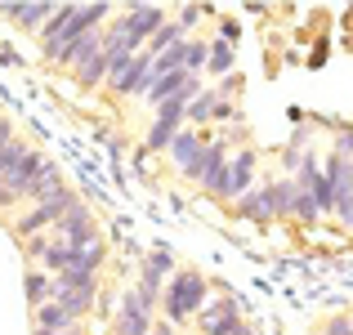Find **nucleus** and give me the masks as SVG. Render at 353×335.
<instances>
[{"label":"nucleus","mask_w":353,"mask_h":335,"mask_svg":"<svg viewBox=\"0 0 353 335\" xmlns=\"http://www.w3.org/2000/svg\"><path fill=\"white\" fill-rule=\"evenodd\" d=\"M103 23H112V9H108V5H59V9H54V18L45 23V32L36 36V41H41V54L50 59L54 50L77 45L81 36L99 32Z\"/></svg>","instance_id":"f257e3e1"},{"label":"nucleus","mask_w":353,"mask_h":335,"mask_svg":"<svg viewBox=\"0 0 353 335\" xmlns=\"http://www.w3.org/2000/svg\"><path fill=\"white\" fill-rule=\"evenodd\" d=\"M206 300H210V282L197 268H179L161 291V318L170 322V327H183V322H192L201 313Z\"/></svg>","instance_id":"f03ea898"},{"label":"nucleus","mask_w":353,"mask_h":335,"mask_svg":"<svg viewBox=\"0 0 353 335\" xmlns=\"http://www.w3.org/2000/svg\"><path fill=\"white\" fill-rule=\"evenodd\" d=\"M170 23V9H161V5H125L121 14H112V23H108V32H117V36H125L134 50H143L148 41H152L161 27Z\"/></svg>","instance_id":"7ed1b4c3"},{"label":"nucleus","mask_w":353,"mask_h":335,"mask_svg":"<svg viewBox=\"0 0 353 335\" xmlns=\"http://www.w3.org/2000/svg\"><path fill=\"white\" fill-rule=\"evenodd\" d=\"M72 206H77V192H72V188H68V192H59L54 201H41V206H27L23 215L14 219V237H18V241H32V237H41V232H50V228H54V223H59L63 215H68Z\"/></svg>","instance_id":"20e7f679"},{"label":"nucleus","mask_w":353,"mask_h":335,"mask_svg":"<svg viewBox=\"0 0 353 335\" xmlns=\"http://www.w3.org/2000/svg\"><path fill=\"white\" fill-rule=\"evenodd\" d=\"M192 327H197V335H233V331L246 327V313H241L237 295H215V300L201 304Z\"/></svg>","instance_id":"39448f33"},{"label":"nucleus","mask_w":353,"mask_h":335,"mask_svg":"<svg viewBox=\"0 0 353 335\" xmlns=\"http://www.w3.org/2000/svg\"><path fill=\"white\" fill-rule=\"evenodd\" d=\"M50 232H54L59 241H68L72 250H85V246H94V241H103V232H99V219H94V210H90L81 197H77V206H72L68 215H63L59 223H54Z\"/></svg>","instance_id":"423d86ee"},{"label":"nucleus","mask_w":353,"mask_h":335,"mask_svg":"<svg viewBox=\"0 0 353 335\" xmlns=\"http://www.w3.org/2000/svg\"><path fill=\"white\" fill-rule=\"evenodd\" d=\"M237 134H219L206 143V152H201L197 161V188L206 192V197H219L224 192V179H228V143H233Z\"/></svg>","instance_id":"0eeeda50"},{"label":"nucleus","mask_w":353,"mask_h":335,"mask_svg":"<svg viewBox=\"0 0 353 335\" xmlns=\"http://www.w3.org/2000/svg\"><path fill=\"white\" fill-rule=\"evenodd\" d=\"M152 309H157V304L143 300L134 286H130V291H121L117 313H112V335H148V331H152V322H157Z\"/></svg>","instance_id":"6e6552de"},{"label":"nucleus","mask_w":353,"mask_h":335,"mask_svg":"<svg viewBox=\"0 0 353 335\" xmlns=\"http://www.w3.org/2000/svg\"><path fill=\"white\" fill-rule=\"evenodd\" d=\"M174 273H179V264H174L170 250H148L143 264H139V282H134V291L143 295V300L161 304V291H165V282H170Z\"/></svg>","instance_id":"1a4fd4ad"},{"label":"nucleus","mask_w":353,"mask_h":335,"mask_svg":"<svg viewBox=\"0 0 353 335\" xmlns=\"http://www.w3.org/2000/svg\"><path fill=\"white\" fill-rule=\"evenodd\" d=\"M45 165H50V161H45V156L32 148V152H27L23 161H18L14 170L5 174V183H0V210H9L14 201H27V192H32V183L41 179V170H45Z\"/></svg>","instance_id":"9d476101"},{"label":"nucleus","mask_w":353,"mask_h":335,"mask_svg":"<svg viewBox=\"0 0 353 335\" xmlns=\"http://www.w3.org/2000/svg\"><path fill=\"white\" fill-rule=\"evenodd\" d=\"M255 170H259V152L255 148H237L228 156V179H224V192L219 201H241L250 188H255Z\"/></svg>","instance_id":"9b49d317"},{"label":"nucleus","mask_w":353,"mask_h":335,"mask_svg":"<svg viewBox=\"0 0 353 335\" xmlns=\"http://www.w3.org/2000/svg\"><path fill=\"white\" fill-rule=\"evenodd\" d=\"M206 143H210L206 130H179L174 143H170V152H165V156H170V165L188 183H197V161H201V152H206Z\"/></svg>","instance_id":"f8f14e48"},{"label":"nucleus","mask_w":353,"mask_h":335,"mask_svg":"<svg viewBox=\"0 0 353 335\" xmlns=\"http://www.w3.org/2000/svg\"><path fill=\"white\" fill-rule=\"evenodd\" d=\"M108 90H112V94H121V99H143L148 90H152V59L139 50L134 59H130V68L121 72L117 81H108Z\"/></svg>","instance_id":"ddd939ff"},{"label":"nucleus","mask_w":353,"mask_h":335,"mask_svg":"<svg viewBox=\"0 0 353 335\" xmlns=\"http://www.w3.org/2000/svg\"><path fill=\"white\" fill-rule=\"evenodd\" d=\"M54 9H59V5H0V18L14 23L18 32H27V36H41L45 23L54 18Z\"/></svg>","instance_id":"4468645a"},{"label":"nucleus","mask_w":353,"mask_h":335,"mask_svg":"<svg viewBox=\"0 0 353 335\" xmlns=\"http://www.w3.org/2000/svg\"><path fill=\"white\" fill-rule=\"evenodd\" d=\"M233 215L237 219H250V223H273V206H268V188H264V183H255V188L237 201Z\"/></svg>","instance_id":"2eb2a0df"},{"label":"nucleus","mask_w":353,"mask_h":335,"mask_svg":"<svg viewBox=\"0 0 353 335\" xmlns=\"http://www.w3.org/2000/svg\"><path fill=\"white\" fill-rule=\"evenodd\" d=\"M59 192H68V179H63V170H59V165L50 161V165L41 170V179L32 183V192H27V201H32V206H41V201H54Z\"/></svg>","instance_id":"dca6fc26"},{"label":"nucleus","mask_w":353,"mask_h":335,"mask_svg":"<svg viewBox=\"0 0 353 335\" xmlns=\"http://www.w3.org/2000/svg\"><path fill=\"white\" fill-rule=\"evenodd\" d=\"M23 295H27V304H32V309L50 304L54 300V277L45 273V268H27V273H23Z\"/></svg>","instance_id":"f3484780"},{"label":"nucleus","mask_w":353,"mask_h":335,"mask_svg":"<svg viewBox=\"0 0 353 335\" xmlns=\"http://www.w3.org/2000/svg\"><path fill=\"white\" fill-rule=\"evenodd\" d=\"M215 108H219V90L210 85V90H201V94L188 103V116H183V121L201 130V125H210V121H215Z\"/></svg>","instance_id":"a211bd4d"},{"label":"nucleus","mask_w":353,"mask_h":335,"mask_svg":"<svg viewBox=\"0 0 353 335\" xmlns=\"http://www.w3.org/2000/svg\"><path fill=\"white\" fill-rule=\"evenodd\" d=\"M233 63H237L233 45H228V41H210V59H206V72H210V77H215V81L233 77Z\"/></svg>","instance_id":"6ab92c4d"},{"label":"nucleus","mask_w":353,"mask_h":335,"mask_svg":"<svg viewBox=\"0 0 353 335\" xmlns=\"http://www.w3.org/2000/svg\"><path fill=\"white\" fill-rule=\"evenodd\" d=\"M32 327H41V331H72L77 322H72L68 313L50 300V304H41V309H32Z\"/></svg>","instance_id":"aec40b11"},{"label":"nucleus","mask_w":353,"mask_h":335,"mask_svg":"<svg viewBox=\"0 0 353 335\" xmlns=\"http://www.w3.org/2000/svg\"><path fill=\"white\" fill-rule=\"evenodd\" d=\"M291 219H295V223H304V228H313V223L327 219V215H322L318 197H313L309 188H300V192H295V206H291Z\"/></svg>","instance_id":"412c9836"},{"label":"nucleus","mask_w":353,"mask_h":335,"mask_svg":"<svg viewBox=\"0 0 353 335\" xmlns=\"http://www.w3.org/2000/svg\"><path fill=\"white\" fill-rule=\"evenodd\" d=\"M179 41H188V32H183V27H179V23H174V18H170V23H165L161 32H157L152 41L143 45V54H148V59H157V54H165V50H170V45H179Z\"/></svg>","instance_id":"4be33fe9"},{"label":"nucleus","mask_w":353,"mask_h":335,"mask_svg":"<svg viewBox=\"0 0 353 335\" xmlns=\"http://www.w3.org/2000/svg\"><path fill=\"white\" fill-rule=\"evenodd\" d=\"M183 125H165V121H152V130H148V139H143V152H170V143H174V134H179Z\"/></svg>","instance_id":"5701e85b"},{"label":"nucleus","mask_w":353,"mask_h":335,"mask_svg":"<svg viewBox=\"0 0 353 335\" xmlns=\"http://www.w3.org/2000/svg\"><path fill=\"white\" fill-rule=\"evenodd\" d=\"M206 59H210V41L188 36V59H183V72H188V77H201V72H206Z\"/></svg>","instance_id":"b1692460"},{"label":"nucleus","mask_w":353,"mask_h":335,"mask_svg":"<svg viewBox=\"0 0 353 335\" xmlns=\"http://www.w3.org/2000/svg\"><path fill=\"white\" fill-rule=\"evenodd\" d=\"M322 335H353V318H349V313L327 318V322H322Z\"/></svg>","instance_id":"393cba45"},{"label":"nucleus","mask_w":353,"mask_h":335,"mask_svg":"<svg viewBox=\"0 0 353 335\" xmlns=\"http://www.w3.org/2000/svg\"><path fill=\"white\" fill-rule=\"evenodd\" d=\"M201 14H206V5H183L179 14H174V23H179L183 32H192V27H197V18H201Z\"/></svg>","instance_id":"a878e982"},{"label":"nucleus","mask_w":353,"mask_h":335,"mask_svg":"<svg viewBox=\"0 0 353 335\" xmlns=\"http://www.w3.org/2000/svg\"><path fill=\"white\" fill-rule=\"evenodd\" d=\"M336 156H345V161H353V130H340L336 134V148H331Z\"/></svg>","instance_id":"bb28decb"},{"label":"nucleus","mask_w":353,"mask_h":335,"mask_svg":"<svg viewBox=\"0 0 353 335\" xmlns=\"http://www.w3.org/2000/svg\"><path fill=\"white\" fill-rule=\"evenodd\" d=\"M9 139H14V125H9V121H5V116H0V148H5V143H9Z\"/></svg>","instance_id":"cd10ccee"},{"label":"nucleus","mask_w":353,"mask_h":335,"mask_svg":"<svg viewBox=\"0 0 353 335\" xmlns=\"http://www.w3.org/2000/svg\"><path fill=\"white\" fill-rule=\"evenodd\" d=\"M148 335H174V327H170V322L161 318V322H152V331H148Z\"/></svg>","instance_id":"c85d7f7f"},{"label":"nucleus","mask_w":353,"mask_h":335,"mask_svg":"<svg viewBox=\"0 0 353 335\" xmlns=\"http://www.w3.org/2000/svg\"><path fill=\"white\" fill-rule=\"evenodd\" d=\"M32 335H63V331H41V327H32Z\"/></svg>","instance_id":"c756f323"},{"label":"nucleus","mask_w":353,"mask_h":335,"mask_svg":"<svg viewBox=\"0 0 353 335\" xmlns=\"http://www.w3.org/2000/svg\"><path fill=\"white\" fill-rule=\"evenodd\" d=\"M63 335H85V331H81V322H77V327H72V331H63Z\"/></svg>","instance_id":"7c9ffc66"},{"label":"nucleus","mask_w":353,"mask_h":335,"mask_svg":"<svg viewBox=\"0 0 353 335\" xmlns=\"http://www.w3.org/2000/svg\"><path fill=\"white\" fill-rule=\"evenodd\" d=\"M345 232H353V219H349V228H345Z\"/></svg>","instance_id":"2f4dec72"},{"label":"nucleus","mask_w":353,"mask_h":335,"mask_svg":"<svg viewBox=\"0 0 353 335\" xmlns=\"http://www.w3.org/2000/svg\"><path fill=\"white\" fill-rule=\"evenodd\" d=\"M349 318H353V313H349Z\"/></svg>","instance_id":"473e14b6"}]
</instances>
